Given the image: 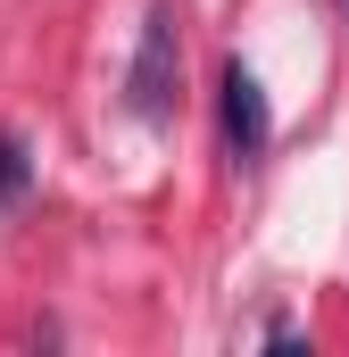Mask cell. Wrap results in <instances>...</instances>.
Returning a JSON list of instances; mask_svg holds the SVG:
<instances>
[{
	"label": "cell",
	"instance_id": "cell-1",
	"mask_svg": "<svg viewBox=\"0 0 349 357\" xmlns=\"http://www.w3.org/2000/svg\"><path fill=\"white\" fill-rule=\"evenodd\" d=\"M174 75H183V42H174V8H150L142 17V42H133V75H125V100L133 116H167L174 108Z\"/></svg>",
	"mask_w": 349,
	"mask_h": 357
},
{
	"label": "cell",
	"instance_id": "cell-2",
	"mask_svg": "<svg viewBox=\"0 0 349 357\" xmlns=\"http://www.w3.org/2000/svg\"><path fill=\"white\" fill-rule=\"evenodd\" d=\"M216 91H225L216 108H225V142H233V158H266V142H274V116H266V84L250 75V67H242V59H233Z\"/></svg>",
	"mask_w": 349,
	"mask_h": 357
},
{
	"label": "cell",
	"instance_id": "cell-3",
	"mask_svg": "<svg viewBox=\"0 0 349 357\" xmlns=\"http://www.w3.org/2000/svg\"><path fill=\"white\" fill-rule=\"evenodd\" d=\"M25 183H34L25 142H17V133H0V208H17V199H25Z\"/></svg>",
	"mask_w": 349,
	"mask_h": 357
}]
</instances>
